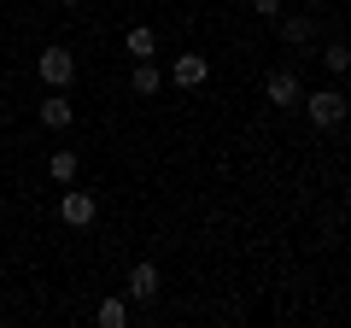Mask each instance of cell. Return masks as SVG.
I'll return each instance as SVG.
<instances>
[{
  "mask_svg": "<svg viewBox=\"0 0 351 328\" xmlns=\"http://www.w3.org/2000/svg\"><path fill=\"white\" fill-rule=\"evenodd\" d=\"M299 100H304V112H311L316 129H339L346 124V94L339 89H316V94H299Z\"/></svg>",
  "mask_w": 351,
  "mask_h": 328,
  "instance_id": "cell-1",
  "label": "cell"
},
{
  "mask_svg": "<svg viewBox=\"0 0 351 328\" xmlns=\"http://www.w3.org/2000/svg\"><path fill=\"white\" fill-rule=\"evenodd\" d=\"M36 76L47 82V89H64V82L76 76V53H64V47H47V53L36 59Z\"/></svg>",
  "mask_w": 351,
  "mask_h": 328,
  "instance_id": "cell-2",
  "label": "cell"
},
{
  "mask_svg": "<svg viewBox=\"0 0 351 328\" xmlns=\"http://www.w3.org/2000/svg\"><path fill=\"white\" fill-rule=\"evenodd\" d=\"M59 217H64L71 229H88L94 217H100V200H94V194H82V188H71V194L59 200Z\"/></svg>",
  "mask_w": 351,
  "mask_h": 328,
  "instance_id": "cell-3",
  "label": "cell"
},
{
  "mask_svg": "<svg viewBox=\"0 0 351 328\" xmlns=\"http://www.w3.org/2000/svg\"><path fill=\"white\" fill-rule=\"evenodd\" d=\"M299 76H293V71H269V76H263V100H269V106H299Z\"/></svg>",
  "mask_w": 351,
  "mask_h": 328,
  "instance_id": "cell-4",
  "label": "cell"
},
{
  "mask_svg": "<svg viewBox=\"0 0 351 328\" xmlns=\"http://www.w3.org/2000/svg\"><path fill=\"white\" fill-rule=\"evenodd\" d=\"M158 288H164L158 264H135L129 270V299H158Z\"/></svg>",
  "mask_w": 351,
  "mask_h": 328,
  "instance_id": "cell-5",
  "label": "cell"
},
{
  "mask_svg": "<svg viewBox=\"0 0 351 328\" xmlns=\"http://www.w3.org/2000/svg\"><path fill=\"white\" fill-rule=\"evenodd\" d=\"M205 76H211V65L199 53H176V89H199Z\"/></svg>",
  "mask_w": 351,
  "mask_h": 328,
  "instance_id": "cell-6",
  "label": "cell"
},
{
  "mask_svg": "<svg viewBox=\"0 0 351 328\" xmlns=\"http://www.w3.org/2000/svg\"><path fill=\"white\" fill-rule=\"evenodd\" d=\"M71 117H76V106L64 100V94H47V100H41V124L47 129H71Z\"/></svg>",
  "mask_w": 351,
  "mask_h": 328,
  "instance_id": "cell-7",
  "label": "cell"
},
{
  "mask_svg": "<svg viewBox=\"0 0 351 328\" xmlns=\"http://www.w3.org/2000/svg\"><path fill=\"white\" fill-rule=\"evenodd\" d=\"M129 89H135V94H158V89H164V76L152 71L147 59H135V71H129Z\"/></svg>",
  "mask_w": 351,
  "mask_h": 328,
  "instance_id": "cell-8",
  "label": "cell"
},
{
  "mask_svg": "<svg viewBox=\"0 0 351 328\" xmlns=\"http://www.w3.org/2000/svg\"><path fill=\"white\" fill-rule=\"evenodd\" d=\"M311 36H316V24H311V18H287V24H281V41H287V47H304Z\"/></svg>",
  "mask_w": 351,
  "mask_h": 328,
  "instance_id": "cell-9",
  "label": "cell"
},
{
  "mask_svg": "<svg viewBox=\"0 0 351 328\" xmlns=\"http://www.w3.org/2000/svg\"><path fill=\"white\" fill-rule=\"evenodd\" d=\"M47 176H53V182H76V152H71V147L47 159Z\"/></svg>",
  "mask_w": 351,
  "mask_h": 328,
  "instance_id": "cell-10",
  "label": "cell"
},
{
  "mask_svg": "<svg viewBox=\"0 0 351 328\" xmlns=\"http://www.w3.org/2000/svg\"><path fill=\"white\" fill-rule=\"evenodd\" d=\"M94 316H100V328H123L129 323V299H106Z\"/></svg>",
  "mask_w": 351,
  "mask_h": 328,
  "instance_id": "cell-11",
  "label": "cell"
},
{
  "mask_svg": "<svg viewBox=\"0 0 351 328\" xmlns=\"http://www.w3.org/2000/svg\"><path fill=\"white\" fill-rule=\"evenodd\" d=\"M152 47H158V41H152V30H147V24H135V30H129V53H135V59H147Z\"/></svg>",
  "mask_w": 351,
  "mask_h": 328,
  "instance_id": "cell-12",
  "label": "cell"
},
{
  "mask_svg": "<svg viewBox=\"0 0 351 328\" xmlns=\"http://www.w3.org/2000/svg\"><path fill=\"white\" fill-rule=\"evenodd\" d=\"M322 59H328V71H346V65H351V47H346V41H328Z\"/></svg>",
  "mask_w": 351,
  "mask_h": 328,
  "instance_id": "cell-13",
  "label": "cell"
},
{
  "mask_svg": "<svg viewBox=\"0 0 351 328\" xmlns=\"http://www.w3.org/2000/svg\"><path fill=\"white\" fill-rule=\"evenodd\" d=\"M252 12L258 18H281V0H252Z\"/></svg>",
  "mask_w": 351,
  "mask_h": 328,
  "instance_id": "cell-14",
  "label": "cell"
},
{
  "mask_svg": "<svg viewBox=\"0 0 351 328\" xmlns=\"http://www.w3.org/2000/svg\"><path fill=\"white\" fill-rule=\"evenodd\" d=\"M59 6H88V0H59Z\"/></svg>",
  "mask_w": 351,
  "mask_h": 328,
  "instance_id": "cell-15",
  "label": "cell"
}]
</instances>
